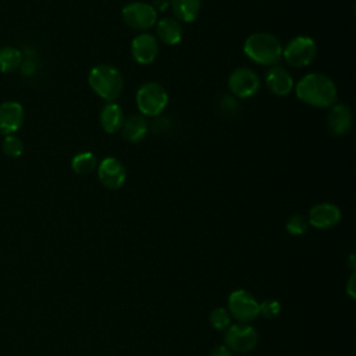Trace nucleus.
I'll list each match as a JSON object with an SVG mask.
<instances>
[{"label": "nucleus", "instance_id": "obj_11", "mask_svg": "<svg viewBox=\"0 0 356 356\" xmlns=\"http://www.w3.org/2000/svg\"><path fill=\"white\" fill-rule=\"evenodd\" d=\"M25 118V110L19 102L7 100L0 104V134L15 135Z\"/></svg>", "mask_w": 356, "mask_h": 356}, {"label": "nucleus", "instance_id": "obj_24", "mask_svg": "<svg viewBox=\"0 0 356 356\" xmlns=\"http://www.w3.org/2000/svg\"><path fill=\"white\" fill-rule=\"evenodd\" d=\"M229 313L224 307H217L210 313V324L218 331L225 330L229 325Z\"/></svg>", "mask_w": 356, "mask_h": 356}, {"label": "nucleus", "instance_id": "obj_21", "mask_svg": "<svg viewBox=\"0 0 356 356\" xmlns=\"http://www.w3.org/2000/svg\"><path fill=\"white\" fill-rule=\"evenodd\" d=\"M97 157L92 152H81L71 160V168L79 175H88L97 168Z\"/></svg>", "mask_w": 356, "mask_h": 356}, {"label": "nucleus", "instance_id": "obj_23", "mask_svg": "<svg viewBox=\"0 0 356 356\" xmlns=\"http://www.w3.org/2000/svg\"><path fill=\"white\" fill-rule=\"evenodd\" d=\"M285 228L286 231L293 235V236H299V235H303L307 228H309V222H307V218L302 214H293L288 218L286 224H285Z\"/></svg>", "mask_w": 356, "mask_h": 356}, {"label": "nucleus", "instance_id": "obj_9", "mask_svg": "<svg viewBox=\"0 0 356 356\" xmlns=\"http://www.w3.org/2000/svg\"><path fill=\"white\" fill-rule=\"evenodd\" d=\"M225 346L229 350L245 353L252 350L257 343V332L248 324H234L224 335Z\"/></svg>", "mask_w": 356, "mask_h": 356}, {"label": "nucleus", "instance_id": "obj_1", "mask_svg": "<svg viewBox=\"0 0 356 356\" xmlns=\"http://www.w3.org/2000/svg\"><path fill=\"white\" fill-rule=\"evenodd\" d=\"M296 97L312 107L330 108L337 103L338 89L335 82L323 72L306 74L295 83Z\"/></svg>", "mask_w": 356, "mask_h": 356}, {"label": "nucleus", "instance_id": "obj_22", "mask_svg": "<svg viewBox=\"0 0 356 356\" xmlns=\"http://www.w3.org/2000/svg\"><path fill=\"white\" fill-rule=\"evenodd\" d=\"M3 153L10 159H18L24 153V143L17 135H7L1 142Z\"/></svg>", "mask_w": 356, "mask_h": 356}, {"label": "nucleus", "instance_id": "obj_2", "mask_svg": "<svg viewBox=\"0 0 356 356\" xmlns=\"http://www.w3.org/2000/svg\"><path fill=\"white\" fill-rule=\"evenodd\" d=\"M243 53L256 64L273 67L282 57V44L273 33L254 32L246 38Z\"/></svg>", "mask_w": 356, "mask_h": 356}, {"label": "nucleus", "instance_id": "obj_25", "mask_svg": "<svg viewBox=\"0 0 356 356\" xmlns=\"http://www.w3.org/2000/svg\"><path fill=\"white\" fill-rule=\"evenodd\" d=\"M280 312H281V305L274 299L264 300L263 303L259 305V314H261L266 318H274L280 314Z\"/></svg>", "mask_w": 356, "mask_h": 356}, {"label": "nucleus", "instance_id": "obj_4", "mask_svg": "<svg viewBox=\"0 0 356 356\" xmlns=\"http://www.w3.org/2000/svg\"><path fill=\"white\" fill-rule=\"evenodd\" d=\"M136 106L143 117H159L168 104V93L159 82H145L136 90Z\"/></svg>", "mask_w": 356, "mask_h": 356}, {"label": "nucleus", "instance_id": "obj_6", "mask_svg": "<svg viewBox=\"0 0 356 356\" xmlns=\"http://www.w3.org/2000/svg\"><path fill=\"white\" fill-rule=\"evenodd\" d=\"M122 21L132 29L147 31L157 22V11L150 3L132 1L121 10Z\"/></svg>", "mask_w": 356, "mask_h": 356}, {"label": "nucleus", "instance_id": "obj_28", "mask_svg": "<svg viewBox=\"0 0 356 356\" xmlns=\"http://www.w3.org/2000/svg\"><path fill=\"white\" fill-rule=\"evenodd\" d=\"M168 4H170L168 0H154L152 6L154 7L156 11H164L168 7Z\"/></svg>", "mask_w": 356, "mask_h": 356}, {"label": "nucleus", "instance_id": "obj_3", "mask_svg": "<svg viewBox=\"0 0 356 356\" xmlns=\"http://www.w3.org/2000/svg\"><path fill=\"white\" fill-rule=\"evenodd\" d=\"M88 82L90 89L106 102H115L124 89L122 74L110 64H97L90 68Z\"/></svg>", "mask_w": 356, "mask_h": 356}, {"label": "nucleus", "instance_id": "obj_16", "mask_svg": "<svg viewBox=\"0 0 356 356\" xmlns=\"http://www.w3.org/2000/svg\"><path fill=\"white\" fill-rule=\"evenodd\" d=\"M184 29L174 17H163L156 22V38L167 46H175L182 40Z\"/></svg>", "mask_w": 356, "mask_h": 356}, {"label": "nucleus", "instance_id": "obj_7", "mask_svg": "<svg viewBox=\"0 0 356 356\" xmlns=\"http://www.w3.org/2000/svg\"><path fill=\"white\" fill-rule=\"evenodd\" d=\"M228 88L234 97L249 99L259 92L260 78L253 70L248 67H239L229 74Z\"/></svg>", "mask_w": 356, "mask_h": 356}, {"label": "nucleus", "instance_id": "obj_8", "mask_svg": "<svg viewBox=\"0 0 356 356\" xmlns=\"http://www.w3.org/2000/svg\"><path fill=\"white\" fill-rule=\"evenodd\" d=\"M229 313L241 323H249L254 320L259 314V303L246 291H234L228 298Z\"/></svg>", "mask_w": 356, "mask_h": 356}, {"label": "nucleus", "instance_id": "obj_10", "mask_svg": "<svg viewBox=\"0 0 356 356\" xmlns=\"http://www.w3.org/2000/svg\"><path fill=\"white\" fill-rule=\"evenodd\" d=\"M97 178L100 184L111 191L120 189L127 179V170L124 164L115 157H104L97 164Z\"/></svg>", "mask_w": 356, "mask_h": 356}, {"label": "nucleus", "instance_id": "obj_13", "mask_svg": "<svg viewBox=\"0 0 356 356\" xmlns=\"http://www.w3.org/2000/svg\"><path fill=\"white\" fill-rule=\"evenodd\" d=\"M341 220V210L332 203H318L309 210L307 222L318 229L335 227Z\"/></svg>", "mask_w": 356, "mask_h": 356}, {"label": "nucleus", "instance_id": "obj_18", "mask_svg": "<svg viewBox=\"0 0 356 356\" xmlns=\"http://www.w3.org/2000/svg\"><path fill=\"white\" fill-rule=\"evenodd\" d=\"M149 131V122L142 114H132L124 120L121 134L127 142H140Z\"/></svg>", "mask_w": 356, "mask_h": 356}, {"label": "nucleus", "instance_id": "obj_5", "mask_svg": "<svg viewBox=\"0 0 356 356\" xmlns=\"http://www.w3.org/2000/svg\"><path fill=\"white\" fill-rule=\"evenodd\" d=\"M317 56V44L310 36H295L282 47V57L293 68H303Z\"/></svg>", "mask_w": 356, "mask_h": 356}, {"label": "nucleus", "instance_id": "obj_14", "mask_svg": "<svg viewBox=\"0 0 356 356\" xmlns=\"http://www.w3.org/2000/svg\"><path fill=\"white\" fill-rule=\"evenodd\" d=\"M353 124V114L348 104L335 103L330 107L327 115V127L332 135L342 136L348 134Z\"/></svg>", "mask_w": 356, "mask_h": 356}, {"label": "nucleus", "instance_id": "obj_20", "mask_svg": "<svg viewBox=\"0 0 356 356\" xmlns=\"http://www.w3.org/2000/svg\"><path fill=\"white\" fill-rule=\"evenodd\" d=\"M24 56L22 53L11 46L0 47V72L10 74L19 68Z\"/></svg>", "mask_w": 356, "mask_h": 356}, {"label": "nucleus", "instance_id": "obj_26", "mask_svg": "<svg viewBox=\"0 0 356 356\" xmlns=\"http://www.w3.org/2000/svg\"><path fill=\"white\" fill-rule=\"evenodd\" d=\"M19 70H21V72H22L25 76L33 75L35 71H36V63H35V60L31 58V57L22 58L21 65H19Z\"/></svg>", "mask_w": 356, "mask_h": 356}, {"label": "nucleus", "instance_id": "obj_15", "mask_svg": "<svg viewBox=\"0 0 356 356\" xmlns=\"http://www.w3.org/2000/svg\"><path fill=\"white\" fill-rule=\"evenodd\" d=\"M267 89L275 96H286L295 86L292 75L280 65H273L264 78Z\"/></svg>", "mask_w": 356, "mask_h": 356}, {"label": "nucleus", "instance_id": "obj_19", "mask_svg": "<svg viewBox=\"0 0 356 356\" xmlns=\"http://www.w3.org/2000/svg\"><path fill=\"white\" fill-rule=\"evenodd\" d=\"M174 18L179 22H192L197 18L202 7V0H170Z\"/></svg>", "mask_w": 356, "mask_h": 356}, {"label": "nucleus", "instance_id": "obj_27", "mask_svg": "<svg viewBox=\"0 0 356 356\" xmlns=\"http://www.w3.org/2000/svg\"><path fill=\"white\" fill-rule=\"evenodd\" d=\"M210 356H232V355H231V350L225 345H218L211 350Z\"/></svg>", "mask_w": 356, "mask_h": 356}, {"label": "nucleus", "instance_id": "obj_17", "mask_svg": "<svg viewBox=\"0 0 356 356\" xmlns=\"http://www.w3.org/2000/svg\"><path fill=\"white\" fill-rule=\"evenodd\" d=\"M100 125L107 134H115L121 131L124 124V111L115 102H107L100 110Z\"/></svg>", "mask_w": 356, "mask_h": 356}, {"label": "nucleus", "instance_id": "obj_29", "mask_svg": "<svg viewBox=\"0 0 356 356\" xmlns=\"http://www.w3.org/2000/svg\"><path fill=\"white\" fill-rule=\"evenodd\" d=\"M353 282H355V274L350 277V281L348 284V293L350 295V298H355V289H353Z\"/></svg>", "mask_w": 356, "mask_h": 356}, {"label": "nucleus", "instance_id": "obj_12", "mask_svg": "<svg viewBox=\"0 0 356 356\" xmlns=\"http://www.w3.org/2000/svg\"><path fill=\"white\" fill-rule=\"evenodd\" d=\"M131 54L138 64L147 65L153 63L159 54V40L152 33H139L131 42Z\"/></svg>", "mask_w": 356, "mask_h": 356}]
</instances>
